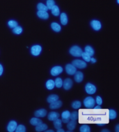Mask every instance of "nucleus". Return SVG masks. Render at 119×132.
<instances>
[{
	"label": "nucleus",
	"instance_id": "412c9836",
	"mask_svg": "<svg viewBox=\"0 0 119 132\" xmlns=\"http://www.w3.org/2000/svg\"><path fill=\"white\" fill-rule=\"evenodd\" d=\"M85 53H87L88 55L92 57V56L94 55V51H93V48L90 46H87L85 47Z\"/></svg>",
	"mask_w": 119,
	"mask_h": 132
},
{
	"label": "nucleus",
	"instance_id": "c756f323",
	"mask_svg": "<svg viewBox=\"0 0 119 132\" xmlns=\"http://www.w3.org/2000/svg\"><path fill=\"white\" fill-rule=\"evenodd\" d=\"M37 9H38V11H48V8L45 6V4H41V3H39L37 6Z\"/></svg>",
	"mask_w": 119,
	"mask_h": 132
},
{
	"label": "nucleus",
	"instance_id": "79ce46f5",
	"mask_svg": "<svg viewBox=\"0 0 119 132\" xmlns=\"http://www.w3.org/2000/svg\"><path fill=\"white\" fill-rule=\"evenodd\" d=\"M57 132H64V130L63 129H61V128L58 129H57Z\"/></svg>",
	"mask_w": 119,
	"mask_h": 132
},
{
	"label": "nucleus",
	"instance_id": "a211bd4d",
	"mask_svg": "<svg viewBox=\"0 0 119 132\" xmlns=\"http://www.w3.org/2000/svg\"><path fill=\"white\" fill-rule=\"evenodd\" d=\"M38 16L41 19L46 20L49 18V14L47 11H38L37 13Z\"/></svg>",
	"mask_w": 119,
	"mask_h": 132
},
{
	"label": "nucleus",
	"instance_id": "c03bdc74",
	"mask_svg": "<svg viewBox=\"0 0 119 132\" xmlns=\"http://www.w3.org/2000/svg\"><path fill=\"white\" fill-rule=\"evenodd\" d=\"M116 131L118 132L119 131V125H117L116 127Z\"/></svg>",
	"mask_w": 119,
	"mask_h": 132
},
{
	"label": "nucleus",
	"instance_id": "a18cd8bd",
	"mask_svg": "<svg viewBox=\"0 0 119 132\" xmlns=\"http://www.w3.org/2000/svg\"><path fill=\"white\" fill-rule=\"evenodd\" d=\"M102 131H103V132H109V130H107V129H104V130H103Z\"/></svg>",
	"mask_w": 119,
	"mask_h": 132
},
{
	"label": "nucleus",
	"instance_id": "2eb2a0df",
	"mask_svg": "<svg viewBox=\"0 0 119 132\" xmlns=\"http://www.w3.org/2000/svg\"><path fill=\"white\" fill-rule=\"evenodd\" d=\"M62 106V102L61 101H59V99L57 101H54L52 103H50V108L51 109H57V108H61Z\"/></svg>",
	"mask_w": 119,
	"mask_h": 132
},
{
	"label": "nucleus",
	"instance_id": "ddd939ff",
	"mask_svg": "<svg viewBox=\"0 0 119 132\" xmlns=\"http://www.w3.org/2000/svg\"><path fill=\"white\" fill-rule=\"evenodd\" d=\"M34 115H36V117L37 118H43V117H45L46 115H47V111L45 109H39L38 111H36L35 113H34Z\"/></svg>",
	"mask_w": 119,
	"mask_h": 132
},
{
	"label": "nucleus",
	"instance_id": "f3484780",
	"mask_svg": "<svg viewBox=\"0 0 119 132\" xmlns=\"http://www.w3.org/2000/svg\"><path fill=\"white\" fill-rule=\"evenodd\" d=\"M47 129H48V126H47V125L43 124V122L41 123V124H39V125H36V131H38V132L45 131H46V130H47Z\"/></svg>",
	"mask_w": 119,
	"mask_h": 132
},
{
	"label": "nucleus",
	"instance_id": "393cba45",
	"mask_svg": "<svg viewBox=\"0 0 119 132\" xmlns=\"http://www.w3.org/2000/svg\"><path fill=\"white\" fill-rule=\"evenodd\" d=\"M54 126L55 129H60L62 127V121L60 120L59 118H58L57 120H54Z\"/></svg>",
	"mask_w": 119,
	"mask_h": 132
},
{
	"label": "nucleus",
	"instance_id": "b1692460",
	"mask_svg": "<svg viewBox=\"0 0 119 132\" xmlns=\"http://www.w3.org/2000/svg\"><path fill=\"white\" fill-rule=\"evenodd\" d=\"M61 22L63 25H66L68 23V17L65 13H62L61 14Z\"/></svg>",
	"mask_w": 119,
	"mask_h": 132
},
{
	"label": "nucleus",
	"instance_id": "37998d69",
	"mask_svg": "<svg viewBox=\"0 0 119 132\" xmlns=\"http://www.w3.org/2000/svg\"><path fill=\"white\" fill-rule=\"evenodd\" d=\"M97 125H98V126H100V127H103V126H105V123H98Z\"/></svg>",
	"mask_w": 119,
	"mask_h": 132
},
{
	"label": "nucleus",
	"instance_id": "f03ea898",
	"mask_svg": "<svg viewBox=\"0 0 119 132\" xmlns=\"http://www.w3.org/2000/svg\"><path fill=\"white\" fill-rule=\"evenodd\" d=\"M95 101L91 96H88L84 100V105L87 108H93L95 106Z\"/></svg>",
	"mask_w": 119,
	"mask_h": 132
},
{
	"label": "nucleus",
	"instance_id": "473e14b6",
	"mask_svg": "<svg viewBox=\"0 0 119 132\" xmlns=\"http://www.w3.org/2000/svg\"><path fill=\"white\" fill-rule=\"evenodd\" d=\"M55 5V2L54 0H48L47 1V8L48 9L51 10L53 8V6Z\"/></svg>",
	"mask_w": 119,
	"mask_h": 132
},
{
	"label": "nucleus",
	"instance_id": "a878e982",
	"mask_svg": "<svg viewBox=\"0 0 119 132\" xmlns=\"http://www.w3.org/2000/svg\"><path fill=\"white\" fill-rule=\"evenodd\" d=\"M51 11H52V13L54 15H55V16H58L60 13L59 8L58 7V6H56V5H54L53 6V8L51 9Z\"/></svg>",
	"mask_w": 119,
	"mask_h": 132
},
{
	"label": "nucleus",
	"instance_id": "423d86ee",
	"mask_svg": "<svg viewBox=\"0 0 119 132\" xmlns=\"http://www.w3.org/2000/svg\"><path fill=\"white\" fill-rule=\"evenodd\" d=\"M66 71L68 74L74 75L77 71V68L75 67L72 64H68L66 66Z\"/></svg>",
	"mask_w": 119,
	"mask_h": 132
},
{
	"label": "nucleus",
	"instance_id": "cd10ccee",
	"mask_svg": "<svg viewBox=\"0 0 119 132\" xmlns=\"http://www.w3.org/2000/svg\"><path fill=\"white\" fill-rule=\"evenodd\" d=\"M54 84L55 86L57 87V88H60V87H61L62 85H63V80H62L61 78H57V79L55 80Z\"/></svg>",
	"mask_w": 119,
	"mask_h": 132
},
{
	"label": "nucleus",
	"instance_id": "aec40b11",
	"mask_svg": "<svg viewBox=\"0 0 119 132\" xmlns=\"http://www.w3.org/2000/svg\"><path fill=\"white\" fill-rule=\"evenodd\" d=\"M54 81L52 80H48L47 82H46V87H47V89L51 90V89H54Z\"/></svg>",
	"mask_w": 119,
	"mask_h": 132
},
{
	"label": "nucleus",
	"instance_id": "4be33fe9",
	"mask_svg": "<svg viewBox=\"0 0 119 132\" xmlns=\"http://www.w3.org/2000/svg\"><path fill=\"white\" fill-rule=\"evenodd\" d=\"M51 27L56 32H59V31H61V26L58 23H57V22H52L51 24Z\"/></svg>",
	"mask_w": 119,
	"mask_h": 132
},
{
	"label": "nucleus",
	"instance_id": "5701e85b",
	"mask_svg": "<svg viewBox=\"0 0 119 132\" xmlns=\"http://www.w3.org/2000/svg\"><path fill=\"white\" fill-rule=\"evenodd\" d=\"M42 122H43L42 120L37 118H31V120H30V123H31L32 125H33V126H36V125H39V124H41V123Z\"/></svg>",
	"mask_w": 119,
	"mask_h": 132
},
{
	"label": "nucleus",
	"instance_id": "49530a36",
	"mask_svg": "<svg viewBox=\"0 0 119 132\" xmlns=\"http://www.w3.org/2000/svg\"><path fill=\"white\" fill-rule=\"evenodd\" d=\"M48 131V132H53L54 131H53V130H48V131Z\"/></svg>",
	"mask_w": 119,
	"mask_h": 132
},
{
	"label": "nucleus",
	"instance_id": "6ab92c4d",
	"mask_svg": "<svg viewBox=\"0 0 119 132\" xmlns=\"http://www.w3.org/2000/svg\"><path fill=\"white\" fill-rule=\"evenodd\" d=\"M59 99V96L58 95H56V94H51L50 96H48V98H47V101L48 103H52L54 101H57Z\"/></svg>",
	"mask_w": 119,
	"mask_h": 132
},
{
	"label": "nucleus",
	"instance_id": "58836bf2",
	"mask_svg": "<svg viewBox=\"0 0 119 132\" xmlns=\"http://www.w3.org/2000/svg\"><path fill=\"white\" fill-rule=\"evenodd\" d=\"M3 71H4V68H3L2 65L0 64V76H2V75Z\"/></svg>",
	"mask_w": 119,
	"mask_h": 132
},
{
	"label": "nucleus",
	"instance_id": "9d476101",
	"mask_svg": "<svg viewBox=\"0 0 119 132\" xmlns=\"http://www.w3.org/2000/svg\"><path fill=\"white\" fill-rule=\"evenodd\" d=\"M77 122L76 120H70L67 123V128H68V131H72L76 127Z\"/></svg>",
	"mask_w": 119,
	"mask_h": 132
},
{
	"label": "nucleus",
	"instance_id": "7c9ffc66",
	"mask_svg": "<svg viewBox=\"0 0 119 132\" xmlns=\"http://www.w3.org/2000/svg\"><path fill=\"white\" fill-rule=\"evenodd\" d=\"M79 118L78 113L76 111H74L70 115V120H77Z\"/></svg>",
	"mask_w": 119,
	"mask_h": 132
},
{
	"label": "nucleus",
	"instance_id": "f257e3e1",
	"mask_svg": "<svg viewBox=\"0 0 119 132\" xmlns=\"http://www.w3.org/2000/svg\"><path fill=\"white\" fill-rule=\"evenodd\" d=\"M82 53H83V51L81 50V48L77 46H72L70 49V53L74 57H80Z\"/></svg>",
	"mask_w": 119,
	"mask_h": 132
},
{
	"label": "nucleus",
	"instance_id": "de8ad7c7",
	"mask_svg": "<svg viewBox=\"0 0 119 132\" xmlns=\"http://www.w3.org/2000/svg\"><path fill=\"white\" fill-rule=\"evenodd\" d=\"M117 2L119 3V0H117Z\"/></svg>",
	"mask_w": 119,
	"mask_h": 132
},
{
	"label": "nucleus",
	"instance_id": "72a5a7b5",
	"mask_svg": "<svg viewBox=\"0 0 119 132\" xmlns=\"http://www.w3.org/2000/svg\"><path fill=\"white\" fill-rule=\"evenodd\" d=\"M81 106V102L79 101H75L72 103V107L75 109H79Z\"/></svg>",
	"mask_w": 119,
	"mask_h": 132
},
{
	"label": "nucleus",
	"instance_id": "a19ab883",
	"mask_svg": "<svg viewBox=\"0 0 119 132\" xmlns=\"http://www.w3.org/2000/svg\"><path fill=\"white\" fill-rule=\"evenodd\" d=\"M95 110H99V109H101V107L100 106V105H98L97 106H95V107H93Z\"/></svg>",
	"mask_w": 119,
	"mask_h": 132
},
{
	"label": "nucleus",
	"instance_id": "6e6552de",
	"mask_svg": "<svg viewBox=\"0 0 119 132\" xmlns=\"http://www.w3.org/2000/svg\"><path fill=\"white\" fill-rule=\"evenodd\" d=\"M72 84H73V82H72V80L71 79L66 78L63 82V85L62 86H63V88L66 90H68V89L71 88L72 86Z\"/></svg>",
	"mask_w": 119,
	"mask_h": 132
},
{
	"label": "nucleus",
	"instance_id": "f704fd0d",
	"mask_svg": "<svg viewBox=\"0 0 119 132\" xmlns=\"http://www.w3.org/2000/svg\"><path fill=\"white\" fill-rule=\"evenodd\" d=\"M13 33L15 34H20L22 32V28L21 27L17 26L15 27V28H13Z\"/></svg>",
	"mask_w": 119,
	"mask_h": 132
},
{
	"label": "nucleus",
	"instance_id": "e433bc0d",
	"mask_svg": "<svg viewBox=\"0 0 119 132\" xmlns=\"http://www.w3.org/2000/svg\"><path fill=\"white\" fill-rule=\"evenodd\" d=\"M8 26L10 27H11V28H15V27L17 26V22L16 21H15V20H10L8 22Z\"/></svg>",
	"mask_w": 119,
	"mask_h": 132
},
{
	"label": "nucleus",
	"instance_id": "c85d7f7f",
	"mask_svg": "<svg viewBox=\"0 0 119 132\" xmlns=\"http://www.w3.org/2000/svg\"><path fill=\"white\" fill-rule=\"evenodd\" d=\"M15 131L16 132H25L26 131V128L24 125H20L17 126L16 129L15 130Z\"/></svg>",
	"mask_w": 119,
	"mask_h": 132
},
{
	"label": "nucleus",
	"instance_id": "bb28decb",
	"mask_svg": "<svg viewBox=\"0 0 119 132\" xmlns=\"http://www.w3.org/2000/svg\"><path fill=\"white\" fill-rule=\"evenodd\" d=\"M116 111L114 110H109V118L110 120H114L116 118Z\"/></svg>",
	"mask_w": 119,
	"mask_h": 132
},
{
	"label": "nucleus",
	"instance_id": "4468645a",
	"mask_svg": "<svg viewBox=\"0 0 119 132\" xmlns=\"http://www.w3.org/2000/svg\"><path fill=\"white\" fill-rule=\"evenodd\" d=\"M75 80L77 82H81L84 79V75L82 72L81 71H76V73H75Z\"/></svg>",
	"mask_w": 119,
	"mask_h": 132
},
{
	"label": "nucleus",
	"instance_id": "0eeeda50",
	"mask_svg": "<svg viewBox=\"0 0 119 132\" xmlns=\"http://www.w3.org/2000/svg\"><path fill=\"white\" fill-rule=\"evenodd\" d=\"M62 71H63V68L61 67H60V66H57V67H54L51 69L50 73L54 76H57L58 75L61 74Z\"/></svg>",
	"mask_w": 119,
	"mask_h": 132
},
{
	"label": "nucleus",
	"instance_id": "2f4dec72",
	"mask_svg": "<svg viewBox=\"0 0 119 132\" xmlns=\"http://www.w3.org/2000/svg\"><path fill=\"white\" fill-rule=\"evenodd\" d=\"M79 131L81 132H90V129L88 125H83L79 129Z\"/></svg>",
	"mask_w": 119,
	"mask_h": 132
},
{
	"label": "nucleus",
	"instance_id": "1a4fd4ad",
	"mask_svg": "<svg viewBox=\"0 0 119 132\" xmlns=\"http://www.w3.org/2000/svg\"><path fill=\"white\" fill-rule=\"evenodd\" d=\"M70 113L68 111H66L64 112H63L61 114L62 122L63 123L68 122L70 121Z\"/></svg>",
	"mask_w": 119,
	"mask_h": 132
},
{
	"label": "nucleus",
	"instance_id": "9b49d317",
	"mask_svg": "<svg viewBox=\"0 0 119 132\" xmlns=\"http://www.w3.org/2000/svg\"><path fill=\"white\" fill-rule=\"evenodd\" d=\"M17 126V124L15 121H11L9 123H8V125L7 127V130L9 132H13L15 131V130L16 129Z\"/></svg>",
	"mask_w": 119,
	"mask_h": 132
},
{
	"label": "nucleus",
	"instance_id": "7ed1b4c3",
	"mask_svg": "<svg viewBox=\"0 0 119 132\" xmlns=\"http://www.w3.org/2000/svg\"><path fill=\"white\" fill-rule=\"evenodd\" d=\"M72 64L75 67L78 68V69H84L86 67V63L83 60H75L72 62Z\"/></svg>",
	"mask_w": 119,
	"mask_h": 132
},
{
	"label": "nucleus",
	"instance_id": "20e7f679",
	"mask_svg": "<svg viewBox=\"0 0 119 132\" xmlns=\"http://www.w3.org/2000/svg\"><path fill=\"white\" fill-rule=\"evenodd\" d=\"M42 51V48L39 45H34L31 47V53L33 56H38Z\"/></svg>",
	"mask_w": 119,
	"mask_h": 132
},
{
	"label": "nucleus",
	"instance_id": "ea45409f",
	"mask_svg": "<svg viewBox=\"0 0 119 132\" xmlns=\"http://www.w3.org/2000/svg\"><path fill=\"white\" fill-rule=\"evenodd\" d=\"M90 62H91L92 63H95V62H96V60H95V58H93L91 57L90 58Z\"/></svg>",
	"mask_w": 119,
	"mask_h": 132
},
{
	"label": "nucleus",
	"instance_id": "dca6fc26",
	"mask_svg": "<svg viewBox=\"0 0 119 132\" xmlns=\"http://www.w3.org/2000/svg\"><path fill=\"white\" fill-rule=\"evenodd\" d=\"M59 117L60 115L59 113H57V112H51V113H49L48 118V120H50V121H54V120L59 118Z\"/></svg>",
	"mask_w": 119,
	"mask_h": 132
},
{
	"label": "nucleus",
	"instance_id": "39448f33",
	"mask_svg": "<svg viewBox=\"0 0 119 132\" xmlns=\"http://www.w3.org/2000/svg\"><path fill=\"white\" fill-rule=\"evenodd\" d=\"M85 89L88 94H93L96 92V87L91 83H87L85 87Z\"/></svg>",
	"mask_w": 119,
	"mask_h": 132
},
{
	"label": "nucleus",
	"instance_id": "f8f14e48",
	"mask_svg": "<svg viewBox=\"0 0 119 132\" xmlns=\"http://www.w3.org/2000/svg\"><path fill=\"white\" fill-rule=\"evenodd\" d=\"M90 25L93 27V29L96 30V31L100 30L101 27H102L100 22L98 21V20H92L90 22Z\"/></svg>",
	"mask_w": 119,
	"mask_h": 132
},
{
	"label": "nucleus",
	"instance_id": "c9c22d12",
	"mask_svg": "<svg viewBox=\"0 0 119 132\" xmlns=\"http://www.w3.org/2000/svg\"><path fill=\"white\" fill-rule=\"evenodd\" d=\"M81 56L82 57V58H83L85 62H90V58H91V57L88 55V54L85 53V52H84V53H82Z\"/></svg>",
	"mask_w": 119,
	"mask_h": 132
},
{
	"label": "nucleus",
	"instance_id": "4c0bfd02",
	"mask_svg": "<svg viewBox=\"0 0 119 132\" xmlns=\"http://www.w3.org/2000/svg\"><path fill=\"white\" fill-rule=\"evenodd\" d=\"M95 101H96V103H98V105H100V106L103 103V99H102V98L99 96H98L96 97V100H95Z\"/></svg>",
	"mask_w": 119,
	"mask_h": 132
}]
</instances>
